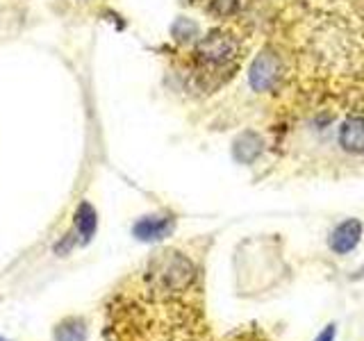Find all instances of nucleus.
<instances>
[{
	"label": "nucleus",
	"instance_id": "nucleus-1",
	"mask_svg": "<svg viewBox=\"0 0 364 341\" xmlns=\"http://www.w3.org/2000/svg\"><path fill=\"white\" fill-rule=\"evenodd\" d=\"M193 55L203 68H223L230 62L237 60L239 55V41L232 37V34L214 30L208 32L205 37H200L196 41V48H193Z\"/></svg>",
	"mask_w": 364,
	"mask_h": 341
},
{
	"label": "nucleus",
	"instance_id": "nucleus-2",
	"mask_svg": "<svg viewBox=\"0 0 364 341\" xmlns=\"http://www.w3.org/2000/svg\"><path fill=\"white\" fill-rule=\"evenodd\" d=\"M282 73V57L273 48H262L248 66V85L255 94H267L280 85Z\"/></svg>",
	"mask_w": 364,
	"mask_h": 341
},
{
	"label": "nucleus",
	"instance_id": "nucleus-3",
	"mask_svg": "<svg viewBox=\"0 0 364 341\" xmlns=\"http://www.w3.org/2000/svg\"><path fill=\"white\" fill-rule=\"evenodd\" d=\"M364 225L360 219H344L339 225H335V230L328 237V248L335 255H348L358 248L362 242Z\"/></svg>",
	"mask_w": 364,
	"mask_h": 341
},
{
	"label": "nucleus",
	"instance_id": "nucleus-4",
	"mask_svg": "<svg viewBox=\"0 0 364 341\" xmlns=\"http://www.w3.org/2000/svg\"><path fill=\"white\" fill-rule=\"evenodd\" d=\"M337 141L344 153L364 155V117H360V114H350V117L339 125Z\"/></svg>",
	"mask_w": 364,
	"mask_h": 341
},
{
	"label": "nucleus",
	"instance_id": "nucleus-5",
	"mask_svg": "<svg viewBox=\"0 0 364 341\" xmlns=\"http://www.w3.org/2000/svg\"><path fill=\"white\" fill-rule=\"evenodd\" d=\"M176 227L173 216H144L134 223L132 232L139 242H159V239L168 237Z\"/></svg>",
	"mask_w": 364,
	"mask_h": 341
},
{
	"label": "nucleus",
	"instance_id": "nucleus-6",
	"mask_svg": "<svg viewBox=\"0 0 364 341\" xmlns=\"http://www.w3.org/2000/svg\"><path fill=\"white\" fill-rule=\"evenodd\" d=\"M262 153H264V139L253 130L242 132L232 141V159L237 164H253Z\"/></svg>",
	"mask_w": 364,
	"mask_h": 341
},
{
	"label": "nucleus",
	"instance_id": "nucleus-7",
	"mask_svg": "<svg viewBox=\"0 0 364 341\" xmlns=\"http://www.w3.org/2000/svg\"><path fill=\"white\" fill-rule=\"evenodd\" d=\"M98 227V216H96V210L91 207L89 202H82L77 207V214H75V230L80 232V237L85 239V242H89L91 234L96 232Z\"/></svg>",
	"mask_w": 364,
	"mask_h": 341
},
{
	"label": "nucleus",
	"instance_id": "nucleus-8",
	"mask_svg": "<svg viewBox=\"0 0 364 341\" xmlns=\"http://www.w3.org/2000/svg\"><path fill=\"white\" fill-rule=\"evenodd\" d=\"M87 325L80 318H66L55 328V341H85Z\"/></svg>",
	"mask_w": 364,
	"mask_h": 341
},
{
	"label": "nucleus",
	"instance_id": "nucleus-9",
	"mask_svg": "<svg viewBox=\"0 0 364 341\" xmlns=\"http://www.w3.org/2000/svg\"><path fill=\"white\" fill-rule=\"evenodd\" d=\"M171 32H173V39L178 41H198V26L189 18H178Z\"/></svg>",
	"mask_w": 364,
	"mask_h": 341
},
{
	"label": "nucleus",
	"instance_id": "nucleus-10",
	"mask_svg": "<svg viewBox=\"0 0 364 341\" xmlns=\"http://www.w3.org/2000/svg\"><path fill=\"white\" fill-rule=\"evenodd\" d=\"M246 0H212V11L219 16H232L239 9H244Z\"/></svg>",
	"mask_w": 364,
	"mask_h": 341
},
{
	"label": "nucleus",
	"instance_id": "nucleus-11",
	"mask_svg": "<svg viewBox=\"0 0 364 341\" xmlns=\"http://www.w3.org/2000/svg\"><path fill=\"white\" fill-rule=\"evenodd\" d=\"M335 335H337V325L335 323H328L321 332L316 335L314 341H335Z\"/></svg>",
	"mask_w": 364,
	"mask_h": 341
},
{
	"label": "nucleus",
	"instance_id": "nucleus-12",
	"mask_svg": "<svg viewBox=\"0 0 364 341\" xmlns=\"http://www.w3.org/2000/svg\"><path fill=\"white\" fill-rule=\"evenodd\" d=\"M0 341H5V339H0Z\"/></svg>",
	"mask_w": 364,
	"mask_h": 341
}]
</instances>
